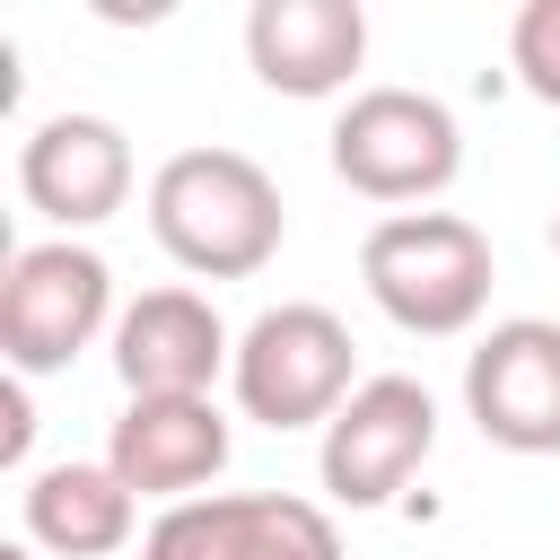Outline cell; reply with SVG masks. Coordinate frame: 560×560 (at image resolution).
Here are the masks:
<instances>
[{
	"instance_id": "7",
	"label": "cell",
	"mask_w": 560,
	"mask_h": 560,
	"mask_svg": "<svg viewBox=\"0 0 560 560\" xmlns=\"http://www.w3.org/2000/svg\"><path fill=\"white\" fill-rule=\"evenodd\" d=\"M464 411L508 455H560V324L508 315L464 350Z\"/></svg>"
},
{
	"instance_id": "16",
	"label": "cell",
	"mask_w": 560,
	"mask_h": 560,
	"mask_svg": "<svg viewBox=\"0 0 560 560\" xmlns=\"http://www.w3.org/2000/svg\"><path fill=\"white\" fill-rule=\"evenodd\" d=\"M0 455L9 464H26V446H35V411H26V376H9V394H0Z\"/></svg>"
},
{
	"instance_id": "10",
	"label": "cell",
	"mask_w": 560,
	"mask_h": 560,
	"mask_svg": "<svg viewBox=\"0 0 560 560\" xmlns=\"http://www.w3.org/2000/svg\"><path fill=\"white\" fill-rule=\"evenodd\" d=\"M236 368V341L201 289H140L114 324V376L122 394H210Z\"/></svg>"
},
{
	"instance_id": "8",
	"label": "cell",
	"mask_w": 560,
	"mask_h": 560,
	"mask_svg": "<svg viewBox=\"0 0 560 560\" xmlns=\"http://www.w3.org/2000/svg\"><path fill=\"white\" fill-rule=\"evenodd\" d=\"M228 446H236V429L210 394H140V402H122L105 464L131 481V499L184 508V499H210V481L228 472Z\"/></svg>"
},
{
	"instance_id": "15",
	"label": "cell",
	"mask_w": 560,
	"mask_h": 560,
	"mask_svg": "<svg viewBox=\"0 0 560 560\" xmlns=\"http://www.w3.org/2000/svg\"><path fill=\"white\" fill-rule=\"evenodd\" d=\"M508 70L525 79V96L560 105V0H525L508 18Z\"/></svg>"
},
{
	"instance_id": "12",
	"label": "cell",
	"mask_w": 560,
	"mask_h": 560,
	"mask_svg": "<svg viewBox=\"0 0 560 560\" xmlns=\"http://www.w3.org/2000/svg\"><path fill=\"white\" fill-rule=\"evenodd\" d=\"M18 508H26V542L52 551V560H105V551H122L131 525H140L131 481H122L114 464H79V455L26 472Z\"/></svg>"
},
{
	"instance_id": "1",
	"label": "cell",
	"mask_w": 560,
	"mask_h": 560,
	"mask_svg": "<svg viewBox=\"0 0 560 560\" xmlns=\"http://www.w3.org/2000/svg\"><path fill=\"white\" fill-rule=\"evenodd\" d=\"M149 236L192 271V280H254L280 236V184L245 158V149H175L149 175Z\"/></svg>"
},
{
	"instance_id": "18",
	"label": "cell",
	"mask_w": 560,
	"mask_h": 560,
	"mask_svg": "<svg viewBox=\"0 0 560 560\" xmlns=\"http://www.w3.org/2000/svg\"><path fill=\"white\" fill-rule=\"evenodd\" d=\"M551 254H560V210H551Z\"/></svg>"
},
{
	"instance_id": "6",
	"label": "cell",
	"mask_w": 560,
	"mask_h": 560,
	"mask_svg": "<svg viewBox=\"0 0 560 560\" xmlns=\"http://www.w3.org/2000/svg\"><path fill=\"white\" fill-rule=\"evenodd\" d=\"M438 455V402L420 376H368L332 420H324V446H315V472L341 508H385L402 499V481Z\"/></svg>"
},
{
	"instance_id": "13",
	"label": "cell",
	"mask_w": 560,
	"mask_h": 560,
	"mask_svg": "<svg viewBox=\"0 0 560 560\" xmlns=\"http://www.w3.org/2000/svg\"><path fill=\"white\" fill-rule=\"evenodd\" d=\"M236 560H350L341 525L289 490H236Z\"/></svg>"
},
{
	"instance_id": "14",
	"label": "cell",
	"mask_w": 560,
	"mask_h": 560,
	"mask_svg": "<svg viewBox=\"0 0 560 560\" xmlns=\"http://www.w3.org/2000/svg\"><path fill=\"white\" fill-rule=\"evenodd\" d=\"M140 560H236V490L184 499L140 534Z\"/></svg>"
},
{
	"instance_id": "5",
	"label": "cell",
	"mask_w": 560,
	"mask_h": 560,
	"mask_svg": "<svg viewBox=\"0 0 560 560\" xmlns=\"http://www.w3.org/2000/svg\"><path fill=\"white\" fill-rule=\"evenodd\" d=\"M332 175L359 192V201H438L455 175H464V131L438 96L420 88H359L332 122Z\"/></svg>"
},
{
	"instance_id": "17",
	"label": "cell",
	"mask_w": 560,
	"mask_h": 560,
	"mask_svg": "<svg viewBox=\"0 0 560 560\" xmlns=\"http://www.w3.org/2000/svg\"><path fill=\"white\" fill-rule=\"evenodd\" d=\"M0 560H35V542H0Z\"/></svg>"
},
{
	"instance_id": "11",
	"label": "cell",
	"mask_w": 560,
	"mask_h": 560,
	"mask_svg": "<svg viewBox=\"0 0 560 560\" xmlns=\"http://www.w3.org/2000/svg\"><path fill=\"white\" fill-rule=\"evenodd\" d=\"M245 61L271 96H341L350 70L368 61V9L359 0H254Z\"/></svg>"
},
{
	"instance_id": "9",
	"label": "cell",
	"mask_w": 560,
	"mask_h": 560,
	"mask_svg": "<svg viewBox=\"0 0 560 560\" xmlns=\"http://www.w3.org/2000/svg\"><path fill=\"white\" fill-rule=\"evenodd\" d=\"M18 192L61 236L114 219L131 201V140H122V122H105V114H52V122H35L26 149H18Z\"/></svg>"
},
{
	"instance_id": "4",
	"label": "cell",
	"mask_w": 560,
	"mask_h": 560,
	"mask_svg": "<svg viewBox=\"0 0 560 560\" xmlns=\"http://www.w3.org/2000/svg\"><path fill=\"white\" fill-rule=\"evenodd\" d=\"M114 315V271L96 245L79 236H44V245H18L9 271H0V359L9 376H52L70 368Z\"/></svg>"
},
{
	"instance_id": "3",
	"label": "cell",
	"mask_w": 560,
	"mask_h": 560,
	"mask_svg": "<svg viewBox=\"0 0 560 560\" xmlns=\"http://www.w3.org/2000/svg\"><path fill=\"white\" fill-rule=\"evenodd\" d=\"M228 385H236V411L262 420V429H324L368 376H359L350 324H341L332 306L289 298V306H262V315L236 332Z\"/></svg>"
},
{
	"instance_id": "2",
	"label": "cell",
	"mask_w": 560,
	"mask_h": 560,
	"mask_svg": "<svg viewBox=\"0 0 560 560\" xmlns=\"http://www.w3.org/2000/svg\"><path fill=\"white\" fill-rule=\"evenodd\" d=\"M359 280L385 324H402L420 341H455L481 324L499 262L464 210H385L359 245Z\"/></svg>"
}]
</instances>
